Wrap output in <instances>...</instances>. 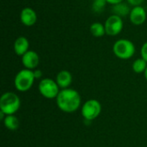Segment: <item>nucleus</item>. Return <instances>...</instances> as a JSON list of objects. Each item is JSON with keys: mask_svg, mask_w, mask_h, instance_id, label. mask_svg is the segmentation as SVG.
Here are the masks:
<instances>
[{"mask_svg": "<svg viewBox=\"0 0 147 147\" xmlns=\"http://www.w3.org/2000/svg\"><path fill=\"white\" fill-rule=\"evenodd\" d=\"M56 102L60 110L65 113H73L81 105V96L74 89L61 90L56 98Z\"/></svg>", "mask_w": 147, "mask_h": 147, "instance_id": "1", "label": "nucleus"}, {"mask_svg": "<svg viewBox=\"0 0 147 147\" xmlns=\"http://www.w3.org/2000/svg\"><path fill=\"white\" fill-rule=\"evenodd\" d=\"M21 106V101L19 96L11 91L5 92L0 98V110L6 115H14L18 111Z\"/></svg>", "mask_w": 147, "mask_h": 147, "instance_id": "2", "label": "nucleus"}, {"mask_svg": "<svg viewBox=\"0 0 147 147\" xmlns=\"http://www.w3.org/2000/svg\"><path fill=\"white\" fill-rule=\"evenodd\" d=\"M134 44L127 39H120L113 46L114 54L121 59H129L135 53Z\"/></svg>", "mask_w": 147, "mask_h": 147, "instance_id": "3", "label": "nucleus"}, {"mask_svg": "<svg viewBox=\"0 0 147 147\" xmlns=\"http://www.w3.org/2000/svg\"><path fill=\"white\" fill-rule=\"evenodd\" d=\"M34 75L32 70L22 69L16 75L14 84L18 91L25 92L31 89L34 82Z\"/></svg>", "mask_w": 147, "mask_h": 147, "instance_id": "4", "label": "nucleus"}, {"mask_svg": "<svg viewBox=\"0 0 147 147\" xmlns=\"http://www.w3.org/2000/svg\"><path fill=\"white\" fill-rule=\"evenodd\" d=\"M39 92L42 96L47 99L57 98L59 93V87L56 81L52 78H43L38 85Z\"/></svg>", "mask_w": 147, "mask_h": 147, "instance_id": "5", "label": "nucleus"}, {"mask_svg": "<svg viewBox=\"0 0 147 147\" xmlns=\"http://www.w3.org/2000/svg\"><path fill=\"white\" fill-rule=\"evenodd\" d=\"M102 112V105L96 99L86 101L81 109V114L86 121H93L96 119Z\"/></svg>", "mask_w": 147, "mask_h": 147, "instance_id": "6", "label": "nucleus"}, {"mask_svg": "<svg viewBox=\"0 0 147 147\" xmlns=\"http://www.w3.org/2000/svg\"><path fill=\"white\" fill-rule=\"evenodd\" d=\"M123 25L124 23L122 18L116 15L112 14L107 18L104 23L106 34L109 36H116L122 31Z\"/></svg>", "mask_w": 147, "mask_h": 147, "instance_id": "7", "label": "nucleus"}, {"mask_svg": "<svg viewBox=\"0 0 147 147\" xmlns=\"http://www.w3.org/2000/svg\"><path fill=\"white\" fill-rule=\"evenodd\" d=\"M22 63L25 69L34 71L40 63V57L36 52L28 50L25 54L22 56Z\"/></svg>", "mask_w": 147, "mask_h": 147, "instance_id": "8", "label": "nucleus"}, {"mask_svg": "<svg viewBox=\"0 0 147 147\" xmlns=\"http://www.w3.org/2000/svg\"><path fill=\"white\" fill-rule=\"evenodd\" d=\"M20 21L26 27H31L37 22V14L30 7H25L20 13Z\"/></svg>", "mask_w": 147, "mask_h": 147, "instance_id": "9", "label": "nucleus"}, {"mask_svg": "<svg viewBox=\"0 0 147 147\" xmlns=\"http://www.w3.org/2000/svg\"><path fill=\"white\" fill-rule=\"evenodd\" d=\"M129 20L134 25H142L146 20V9L142 6L133 7L129 14Z\"/></svg>", "mask_w": 147, "mask_h": 147, "instance_id": "10", "label": "nucleus"}, {"mask_svg": "<svg viewBox=\"0 0 147 147\" xmlns=\"http://www.w3.org/2000/svg\"><path fill=\"white\" fill-rule=\"evenodd\" d=\"M56 83L58 84L59 87L62 90L68 89L69 86L72 83V76L69 71L62 70L60 71L56 77Z\"/></svg>", "mask_w": 147, "mask_h": 147, "instance_id": "11", "label": "nucleus"}, {"mask_svg": "<svg viewBox=\"0 0 147 147\" xmlns=\"http://www.w3.org/2000/svg\"><path fill=\"white\" fill-rule=\"evenodd\" d=\"M29 48V41L25 36H19L14 42V52L18 56L25 54Z\"/></svg>", "mask_w": 147, "mask_h": 147, "instance_id": "12", "label": "nucleus"}, {"mask_svg": "<svg viewBox=\"0 0 147 147\" xmlns=\"http://www.w3.org/2000/svg\"><path fill=\"white\" fill-rule=\"evenodd\" d=\"M130 4L127 2H121L120 3L115 4L112 7V12L114 15H116L120 17H123V16H129L130 12H131V8H130Z\"/></svg>", "mask_w": 147, "mask_h": 147, "instance_id": "13", "label": "nucleus"}, {"mask_svg": "<svg viewBox=\"0 0 147 147\" xmlns=\"http://www.w3.org/2000/svg\"><path fill=\"white\" fill-rule=\"evenodd\" d=\"M3 124L7 129L15 131V130L18 129L20 121L15 115H6V117L4 118Z\"/></svg>", "mask_w": 147, "mask_h": 147, "instance_id": "14", "label": "nucleus"}, {"mask_svg": "<svg viewBox=\"0 0 147 147\" xmlns=\"http://www.w3.org/2000/svg\"><path fill=\"white\" fill-rule=\"evenodd\" d=\"M90 31L94 37H102L106 34L105 26L101 22H94L90 27Z\"/></svg>", "mask_w": 147, "mask_h": 147, "instance_id": "15", "label": "nucleus"}, {"mask_svg": "<svg viewBox=\"0 0 147 147\" xmlns=\"http://www.w3.org/2000/svg\"><path fill=\"white\" fill-rule=\"evenodd\" d=\"M147 68V62L142 58L137 59L133 63V70L135 73H143Z\"/></svg>", "mask_w": 147, "mask_h": 147, "instance_id": "16", "label": "nucleus"}, {"mask_svg": "<svg viewBox=\"0 0 147 147\" xmlns=\"http://www.w3.org/2000/svg\"><path fill=\"white\" fill-rule=\"evenodd\" d=\"M107 3L106 0H93L92 10L96 14H100L105 9Z\"/></svg>", "mask_w": 147, "mask_h": 147, "instance_id": "17", "label": "nucleus"}, {"mask_svg": "<svg viewBox=\"0 0 147 147\" xmlns=\"http://www.w3.org/2000/svg\"><path fill=\"white\" fill-rule=\"evenodd\" d=\"M140 54H141V58L147 62V41L142 45L140 49Z\"/></svg>", "mask_w": 147, "mask_h": 147, "instance_id": "18", "label": "nucleus"}, {"mask_svg": "<svg viewBox=\"0 0 147 147\" xmlns=\"http://www.w3.org/2000/svg\"><path fill=\"white\" fill-rule=\"evenodd\" d=\"M144 1H145V0H127V2L130 5H132V6H134V7H135V6H140Z\"/></svg>", "mask_w": 147, "mask_h": 147, "instance_id": "19", "label": "nucleus"}, {"mask_svg": "<svg viewBox=\"0 0 147 147\" xmlns=\"http://www.w3.org/2000/svg\"><path fill=\"white\" fill-rule=\"evenodd\" d=\"M34 71V78L35 79H40L42 77V71L39 69H35L33 71Z\"/></svg>", "mask_w": 147, "mask_h": 147, "instance_id": "20", "label": "nucleus"}, {"mask_svg": "<svg viewBox=\"0 0 147 147\" xmlns=\"http://www.w3.org/2000/svg\"><path fill=\"white\" fill-rule=\"evenodd\" d=\"M108 3H110L112 5H115V4H117V3H120L121 2H124V0H106Z\"/></svg>", "mask_w": 147, "mask_h": 147, "instance_id": "21", "label": "nucleus"}, {"mask_svg": "<svg viewBox=\"0 0 147 147\" xmlns=\"http://www.w3.org/2000/svg\"><path fill=\"white\" fill-rule=\"evenodd\" d=\"M5 117H6V115H5L3 111H1V110H0V118H1V120H2V121H3Z\"/></svg>", "mask_w": 147, "mask_h": 147, "instance_id": "22", "label": "nucleus"}, {"mask_svg": "<svg viewBox=\"0 0 147 147\" xmlns=\"http://www.w3.org/2000/svg\"><path fill=\"white\" fill-rule=\"evenodd\" d=\"M144 75H145V78L146 79V81H147V68H146V70L145 71V72H144Z\"/></svg>", "mask_w": 147, "mask_h": 147, "instance_id": "23", "label": "nucleus"}]
</instances>
